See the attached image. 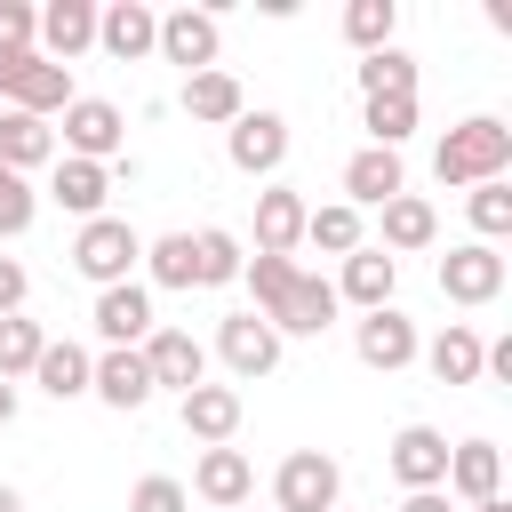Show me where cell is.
I'll return each instance as SVG.
<instances>
[{
	"label": "cell",
	"mask_w": 512,
	"mask_h": 512,
	"mask_svg": "<svg viewBox=\"0 0 512 512\" xmlns=\"http://www.w3.org/2000/svg\"><path fill=\"white\" fill-rule=\"evenodd\" d=\"M88 360H96L88 344H72V336L56 344V336H48L40 360H32V384H40L48 400H80V392H88Z\"/></svg>",
	"instance_id": "f1b7e54d"
},
{
	"label": "cell",
	"mask_w": 512,
	"mask_h": 512,
	"mask_svg": "<svg viewBox=\"0 0 512 512\" xmlns=\"http://www.w3.org/2000/svg\"><path fill=\"white\" fill-rule=\"evenodd\" d=\"M152 40H160V8H144V0H112V8H96V48H104L112 64H144Z\"/></svg>",
	"instance_id": "9a60e30c"
},
{
	"label": "cell",
	"mask_w": 512,
	"mask_h": 512,
	"mask_svg": "<svg viewBox=\"0 0 512 512\" xmlns=\"http://www.w3.org/2000/svg\"><path fill=\"white\" fill-rule=\"evenodd\" d=\"M336 512H344V504H336Z\"/></svg>",
	"instance_id": "c3c4849f"
},
{
	"label": "cell",
	"mask_w": 512,
	"mask_h": 512,
	"mask_svg": "<svg viewBox=\"0 0 512 512\" xmlns=\"http://www.w3.org/2000/svg\"><path fill=\"white\" fill-rule=\"evenodd\" d=\"M384 464H392V480L416 496V488H440L448 480V432H432V424H400L392 432V448H384Z\"/></svg>",
	"instance_id": "7c38bea8"
},
{
	"label": "cell",
	"mask_w": 512,
	"mask_h": 512,
	"mask_svg": "<svg viewBox=\"0 0 512 512\" xmlns=\"http://www.w3.org/2000/svg\"><path fill=\"white\" fill-rule=\"evenodd\" d=\"M216 48H224V24H216V8H168V16H160V40H152V56L184 64V80H192V72H208V64H216Z\"/></svg>",
	"instance_id": "30bf717a"
},
{
	"label": "cell",
	"mask_w": 512,
	"mask_h": 512,
	"mask_svg": "<svg viewBox=\"0 0 512 512\" xmlns=\"http://www.w3.org/2000/svg\"><path fill=\"white\" fill-rule=\"evenodd\" d=\"M176 104H184V112H192V120H200V128H232V120H240V112H248V96H240V80H232V72H224V64H208V72H192V80H184V96H176Z\"/></svg>",
	"instance_id": "4316f807"
},
{
	"label": "cell",
	"mask_w": 512,
	"mask_h": 512,
	"mask_svg": "<svg viewBox=\"0 0 512 512\" xmlns=\"http://www.w3.org/2000/svg\"><path fill=\"white\" fill-rule=\"evenodd\" d=\"M240 280H248L256 312L272 320V304H280V296H288V280H296V256H248V264H240Z\"/></svg>",
	"instance_id": "74e56055"
},
{
	"label": "cell",
	"mask_w": 512,
	"mask_h": 512,
	"mask_svg": "<svg viewBox=\"0 0 512 512\" xmlns=\"http://www.w3.org/2000/svg\"><path fill=\"white\" fill-rule=\"evenodd\" d=\"M352 352H360V368H376V376H400V368L424 352V336H416V320H408L400 304H384V312H360V328H352Z\"/></svg>",
	"instance_id": "ba28073f"
},
{
	"label": "cell",
	"mask_w": 512,
	"mask_h": 512,
	"mask_svg": "<svg viewBox=\"0 0 512 512\" xmlns=\"http://www.w3.org/2000/svg\"><path fill=\"white\" fill-rule=\"evenodd\" d=\"M432 240H440L432 200H424V192H392V200H384V240H376V248L400 264V256H416V248H432Z\"/></svg>",
	"instance_id": "d4e9b609"
},
{
	"label": "cell",
	"mask_w": 512,
	"mask_h": 512,
	"mask_svg": "<svg viewBox=\"0 0 512 512\" xmlns=\"http://www.w3.org/2000/svg\"><path fill=\"white\" fill-rule=\"evenodd\" d=\"M336 504H344V464H336V456H320V448L280 456V472H272V512H336Z\"/></svg>",
	"instance_id": "277c9868"
},
{
	"label": "cell",
	"mask_w": 512,
	"mask_h": 512,
	"mask_svg": "<svg viewBox=\"0 0 512 512\" xmlns=\"http://www.w3.org/2000/svg\"><path fill=\"white\" fill-rule=\"evenodd\" d=\"M392 192H408V168H400V152H376V144H360V152L344 160V208H384Z\"/></svg>",
	"instance_id": "603a6c76"
},
{
	"label": "cell",
	"mask_w": 512,
	"mask_h": 512,
	"mask_svg": "<svg viewBox=\"0 0 512 512\" xmlns=\"http://www.w3.org/2000/svg\"><path fill=\"white\" fill-rule=\"evenodd\" d=\"M360 128L376 152H400L416 136V96H360Z\"/></svg>",
	"instance_id": "1f68e13d"
},
{
	"label": "cell",
	"mask_w": 512,
	"mask_h": 512,
	"mask_svg": "<svg viewBox=\"0 0 512 512\" xmlns=\"http://www.w3.org/2000/svg\"><path fill=\"white\" fill-rule=\"evenodd\" d=\"M176 416H184V432L200 448H232V432H240V384H192L176 400Z\"/></svg>",
	"instance_id": "d6986e66"
},
{
	"label": "cell",
	"mask_w": 512,
	"mask_h": 512,
	"mask_svg": "<svg viewBox=\"0 0 512 512\" xmlns=\"http://www.w3.org/2000/svg\"><path fill=\"white\" fill-rule=\"evenodd\" d=\"M336 312H344V304H336V288H328L320 272H296V280H288V296L272 304V328H280V344H288V336H320Z\"/></svg>",
	"instance_id": "7402d4cb"
},
{
	"label": "cell",
	"mask_w": 512,
	"mask_h": 512,
	"mask_svg": "<svg viewBox=\"0 0 512 512\" xmlns=\"http://www.w3.org/2000/svg\"><path fill=\"white\" fill-rule=\"evenodd\" d=\"M144 288H200V264H192V232H160V240H144Z\"/></svg>",
	"instance_id": "f546056e"
},
{
	"label": "cell",
	"mask_w": 512,
	"mask_h": 512,
	"mask_svg": "<svg viewBox=\"0 0 512 512\" xmlns=\"http://www.w3.org/2000/svg\"><path fill=\"white\" fill-rule=\"evenodd\" d=\"M328 288H336V304L384 312V304H392V288H400V264H392L384 248H352V256H344V272H336Z\"/></svg>",
	"instance_id": "44dd1931"
},
{
	"label": "cell",
	"mask_w": 512,
	"mask_h": 512,
	"mask_svg": "<svg viewBox=\"0 0 512 512\" xmlns=\"http://www.w3.org/2000/svg\"><path fill=\"white\" fill-rule=\"evenodd\" d=\"M512 168V128L496 120V112H472V120H456L448 136H440V152H432V176L440 184H456V192H472V184H496Z\"/></svg>",
	"instance_id": "6da1fadb"
},
{
	"label": "cell",
	"mask_w": 512,
	"mask_h": 512,
	"mask_svg": "<svg viewBox=\"0 0 512 512\" xmlns=\"http://www.w3.org/2000/svg\"><path fill=\"white\" fill-rule=\"evenodd\" d=\"M0 424H16V384H0Z\"/></svg>",
	"instance_id": "ee69618b"
},
{
	"label": "cell",
	"mask_w": 512,
	"mask_h": 512,
	"mask_svg": "<svg viewBox=\"0 0 512 512\" xmlns=\"http://www.w3.org/2000/svg\"><path fill=\"white\" fill-rule=\"evenodd\" d=\"M304 248H320V256H352V248H368V232H360V208H344V200H328V208H312L304 216Z\"/></svg>",
	"instance_id": "4dcf8cb0"
},
{
	"label": "cell",
	"mask_w": 512,
	"mask_h": 512,
	"mask_svg": "<svg viewBox=\"0 0 512 512\" xmlns=\"http://www.w3.org/2000/svg\"><path fill=\"white\" fill-rule=\"evenodd\" d=\"M128 512H192V496H184V480H168V472H144V480L128 488Z\"/></svg>",
	"instance_id": "ab89813d"
},
{
	"label": "cell",
	"mask_w": 512,
	"mask_h": 512,
	"mask_svg": "<svg viewBox=\"0 0 512 512\" xmlns=\"http://www.w3.org/2000/svg\"><path fill=\"white\" fill-rule=\"evenodd\" d=\"M304 216H312V200L296 184H264L256 192V256H296L304 248Z\"/></svg>",
	"instance_id": "2e32d148"
},
{
	"label": "cell",
	"mask_w": 512,
	"mask_h": 512,
	"mask_svg": "<svg viewBox=\"0 0 512 512\" xmlns=\"http://www.w3.org/2000/svg\"><path fill=\"white\" fill-rule=\"evenodd\" d=\"M440 496H464V504L504 496V448H496V440H456V448H448V480H440Z\"/></svg>",
	"instance_id": "ffe728a7"
},
{
	"label": "cell",
	"mask_w": 512,
	"mask_h": 512,
	"mask_svg": "<svg viewBox=\"0 0 512 512\" xmlns=\"http://www.w3.org/2000/svg\"><path fill=\"white\" fill-rule=\"evenodd\" d=\"M216 360L232 368V384H256V376L280 368V328L264 312H224L216 320Z\"/></svg>",
	"instance_id": "8992f818"
},
{
	"label": "cell",
	"mask_w": 512,
	"mask_h": 512,
	"mask_svg": "<svg viewBox=\"0 0 512 512\" xmlns=\"http://www.w3.org/2000/svg\"><path fill=\"white\" fill-rule=\"evenodd\" d=\"M136 352H144V368H152V392H176V400H184L192 384H208V344H200L192 328H152Z\"/></svg>",
	"instance_id": "9c48e42d"
},
{
	"label": "cell",
	"mask_w": 512,
	"mask_h": 512,
	"mask_svg": "<svg viewBox=\"0 0 512 512\" xmlns=\"http://www.w3.org/2000/svg\"><path fill=\"white\" fill-rule=\"evenodd\" d=\"M0 96H8V112L48 120V112H64V104H72V72H64V64H48L40 48H24V56H0Z\"/></svg>",
	"instance_id": "5b68a950"
},
{
	"label": "cell",
	"mask_w": 512,
	"mask_h": 512,
	"mask_svg": "<svg viewBox=\"0 0 512 512\" xmlns=\"http://www.w3.org/2000/svg\"><path fill=\"white\" fill-rule=\"evenodd\" d=\"M360 96H416V56H408V48L360 56Z\"/></svg>",
	"instance_id": "e575fe53"
},
{
	"label": "cell",
	"mask_w": 512,
	"mask_h": 512,
	"mask_svg": "<svg viewBox=\"0 0 512 512\" xmlns=\"http://www.w3.org/2000/svg\"><path fill=\"white\" fill-rule=\"evenodd\" d=\"M0 512H24V496H16V488H8V480H0Z\"/></svg>",
	"instance_id": "f6af8a7d"
},
{
	"label": "cell",
	"mask_w": 512,
	"mask_h": 512,
	"mask_svg": "<svg viewBox=\"0 0 512 512\" xmlns=\"http://www.w3.org/2000/svg\"><path fill=\"white\" fill-rule=\"evenodd\" d=\"M32 216H40V192H32V176L0 168V240H24V232H32Z\"/></svg>",
	"instance_id": "f35d334b"
},
{
	"label": "cell",
	"mask_w": 512,
	"mask_h": 512,
	"mask_svg": "<svg viewBox=\"0 0 512 512\" xmlns=\"http://www.w3.org/2000/svg\"><path fill=\"white\" fill-rule=\"evenodd\" d=\"M400 512H448V496L440 488H416V496H400Z\"/></svg>",
	"instance_id": "7bdbcfd3"
},
{
	"label": "cell",
	"mask_w": 512,
	"mask_h": 512,
	"mask_svg": "<svg viewBox=\"0 0 512 512\" xmlns=\"http://www.w3.org/2000/svg\"><path fill=\"white\" fill-rule=\"evenodd\" d=\"M24 296H32V272H24L16 256H0V320H8V312H24Z\"/></svg>",
	"instance_id": "b9f144b4"
},
{
	"label": "cell",
	"mask_w": 512,
	"mask_h": 512,
	"mask_svg": "<svg viewBox=\"0 0 512 512\" xmlns=\"http://www.w3.org/2000/svg\"><path fill=\"white\" fill-rule=\"evenodd\" d=\"M88 392H96L104 408H120V416L144 408V400H152V368H144V352H136V344L96 352V360H88Z\"/></svg>",
	"instance_id": "ac0fdd59"
},
{
	"label": "cell",
	"mask_w": 512,
	"mask_h": 512,
	"mask_svg": "<svg viewBox=\"0 0 512 512\" xmlns=\"http://www.w3.org/2000/svg\"><path fill=\"white\" fill-rule=\"evenodd\" d=\"M120 144H128V112H120L112 96H72V104H64V136H56L64 160H96V168H112Z\"/></svg>",
	"instance_id": "3957f363"
},
{
	"label": "cell",
	"mask_w": 512,
	"mask_h": 512,
	"mask_svg": "<svg viewBox=\"0 0 512 512\" xmlns=\"http://www.w3.org/2000/svg\"><path fill=\"white\" fill-rule=\"evenodd\" d=\"M192 264H200V288H232L240 264H248V248H240V232L208 224V232H192Z\"/></svg>",
	"instance_id": "d6a6232c"
},
{
	"label": "cell",
	"mask_w": 512,
	"mask_h": 512,
	"mask_svg": "<svg viewBox=\"0 0 512 512\" xmlns=\"http://www.w3.org/2000/svg\"><path fill=\"white\" fill-rule=\"evenodd\" d=\"M32 32H40V8L0 0V56H24V48H32Z\"/></svg>",
	"instance_id": "60d3db41"
},
{
	"label": "cell",
	"mask_w": 512,
	"mask_h": 512,
	"mask_svg": "<svg viewBox=\"0 0 512 512\" xmlns=\"http://www.w3.org/2000/svg\"><path fill=\"white\" fill-rule=\"evenodd\" d=\"M40 344H48V328H40V320H24V312H8V320H0V384L32 376Z\"/></svg>",
	"instance_id": "d590c367"
},
{
	"label": "cell",
	"mask_w": 512,
	"mask_h": 512,
	"mask_svg": "<svg viewBox=\"0 0 512 512\" xmlns=\"http://www.w3.org/2000/svg\"><path fill=\"white\" fill-rule=\"evenodd\" d=\"M32 48H40L48 64H64V72H72V56H88V48H96V0H48V8H40Z\"/></svg>",
	"instance_id": "5bb4252c"
},
{
	"label": "cell",
	"mask_w": 512,
	"mask_h": 512,
	"mask_svg": "<svg viewBox=\"0 0 512 512\" xmlns=\"http://www.w3.org/2000/svg\"><path fill=\"white\" fill-rule=\"evenodd\" d=\"M48 200L64 208V216H104V200H112V168H96V160H64L56 152V168H48Z\"/></svg>",
	"instance_id": "cb8c5ba5"
},
{
	"label": "cell",
	"mask_w": 512,
	"mask_h": 512,
	"mask_svg": "<svg viewBox=\"0 0 512 512\" xmlns=\"http://www.w3.org/2000/svg\"><path fill=\"white\" fill-rule=\"evenodd\" d=\"M136 264H144V232L128 224V216H88L80 232H72V272L80 280H96V288H120V280H136Z\"/></svg>",
	"instance_id": "7a4b0ae2"
},
{
	"label": "cell",
	"mask_w": 512,
	"mask_h": 512,
	"mask_svg": "<svg viewBox=\"0 0 512 512\" xmlns=\"http://www.w3.org/2000/svg\"><path fill=\"white\" fill-rule=\"evenodd\" d=\"M464 512H512V504H504V496H488V504H464Z\"/></svg>",
	"instance_id": "bcb514c9"
},
{
	"label": "cell",
	"mask_w": 512,
	"mask_h": 512,
	"mask_svg": "<svg viewBox=\"0 0 512 512\" xmlns=\"http://www.w3.org/2000/svg\"><path fill=\"white\" fill-rule=\"evenodd\" d=\"M88 320H96V336H104V352H112V344H144V336L160 328V320H152V288H144V280H120V288H96V312H88Z\"/></svg>",
	"instance_id": "e0dca14e"
},
{
	"label": "cell",
	"mask_w": 512,
	"mask_h": 512,
	"mask_svg": "<svg viewBox=\"0 0 512 512\" xmlns=\"http://www.w3.org/2000/svg\"><path fill=\"white\" fill-rule=\"evenodd\" d=\"M392 32H400V0H352V8H344V40H352L360 56L392 48Z\"/></svg>",
	"instance_id": "836d02e7"
},
{
	"label": "cell",
	"mask_w": 512,
	"mask_h": 512,
	"mask_svg": "<svg viewBox=\"0 0 512 512\" xmlns=\"http://www.w3.org/2000/svg\"><path fill=\"white\" fill-rule=\"evenodd\" d=\"M224 160H232L240 176H280V160H288V120H280V112H240V120L224 128Z\"/></svg>",
	"instance_id": "8fae6325"
},
{
	"label": "cell",
	"mask_w": 512,
	"mask_h": 512,
	"mask_svg": "<svg viewBox=\"0 0 512 512\" xmlns=\"http://www.w3.org/2000/svg\"><path fill=\"white\" fill-rule=\"evenodd\" d=\"M184 496H200V504H216V512H240V504H256V464H248L240 448H200Z\"/></svg>",
	"instance_id": "4fadbf2b"
},
{
	"label": "cell",
	"mask_w": 512,
	"mask_h": 512,
	"mask_svg": "<svg viewBox=\"0 0 512 512\" xmlns=\"http://www.w3.org/2000/svg\"><path fill=\"white\" fill-rule=\"evenodd\" d=\"M480 352H488V344H480V328H472V320H448L416 360L432 368V384H480Z\"/></svg>",
	"instance_id": "484cf974"
},
{
	"label": "cell",
	"mask_w": 512,
	"mask_h": 512,
	"mask_svg": "<svg viewBox=\"0 0 512 512\" xmlns=\"http://www.w3.org/2000/svg\"><path fill=\"white\" fill-rule=\"evenodd\" d=\"M0 168H16V176L56 168V128L32 112H0Z\"/></svg>",
	"instance_id": "83f0119b"
},
{
	"label": "cell",
	"mask_w": 512,
	"mask_h": 512,
	"mask_svg": "<svg viewBox=\"0 0 512 512\" xmlns=\"http://www.w3.org/2000/svg\"><path fill=\"white\" fill-rule=\"evenodd\" d=\"M440 296H448V304H464V312L496 304V296H504V256H496L488 240L448 248V256H440Z\"/></svg>",
	"instance_id": "52a82bcc"
},
{
	"label": "cell",
	"mask_w": 512,
	"mask_h": 512,
	"mask_svg": "<svg viewBox=\"0 0 512 512\" xmlns=\"http://www.w3.org/2000/svg\"><path fill=\"white\" fill-rule=\"evenodd\" d=\"M240 512H256V504H240Z\"/></svg>",
	"instance_id": "7dc6e473"
},
{
	"label": "cell",
	"mask_w": 512,
	"mask_h": 512,
	"mask_svg": "<svg viewBox=\"0 0 512 512\" xmlns=\"http://www.w3.org/2000/svg\"><path fill=\"white\" fill-rule=\"evenodd\" d=\"M464 208H472V232H480L488 248L512 232V184H504V176H496V184H472V200H464Z\"/></svg>",
	"instance_id": "8d00e7d4"
}]
</instances>
